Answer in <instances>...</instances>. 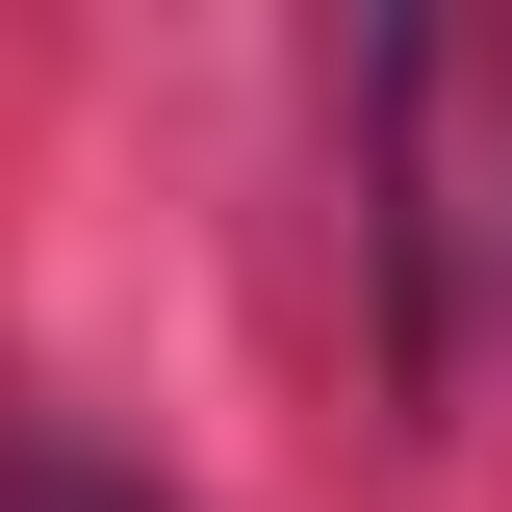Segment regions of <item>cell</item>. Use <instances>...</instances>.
Returning <instances> with one entry per match:
<instances>
[{"mask_svg":"<svg viewBox=\"0 0 512 512\" xmlns=\"http://www.w3.org/2000/svg\"><path fill=\"white\" fill-rule=\"evenodd\" d=\"M0 512H154V487H0Z\"/></svg>","mask_w":512,"mask_h":512,"instance_id":"cell-1","label":"cell"}]
</instances>
